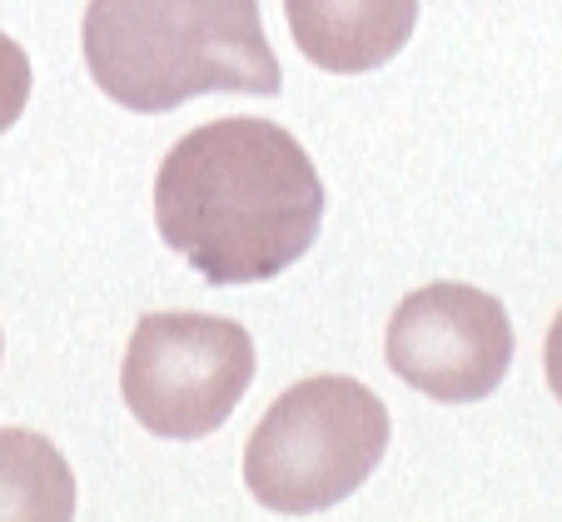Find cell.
<instances>
[{
  "label": "cell",
  "mask_w": 562,
  "mask_h": 522,
  "mask_svg": "<svg viewBox=\"0 0 562 522\" xmlns=\"http://www.w3.org/2000/svg\"><path fill=\"white\" fill-rule=\"evenodd\" d=\"M389 447V408L353 378L318 373L274 398L245 447V483L269 512H324L359 492Z\"/></svg>",
  "instance_id": "cell-3"
},
{
  "label": "cell",
  "mask_w": 562,
  "mask_h": 522,
  "mask_svg": "<svg viewBox=\"0 0 562 522\" xmlns=\"http://www.w3.org/2000/svg\"><path fill=\"white\" fill-rule=\"evenodd\" d=\"M289 31L308 65L363 75L389 65L418 25V0H284Z\"/></svg>",
  "instance_id": "cell-6"
},
{
  "label": "cell",
  "mask_w": 562,
  "mask_h": 522,
  "mask_svg": "<svg viewBox=\"0 0 562 522\" xmlns=\"http://www.w3.org/2000/svg\"><path fill=\"white\" fill-rule=\"evenodd\" d=\"M389 368L438 404H477L513 363V324L473 284H424L389 319Z\"/></svg>",
  "instance_id": "cell-5"
},
{
  "label": "cell",
  "mask_w": 562,
  "mask_h": 522,
  "mask_svg": "<svg viewBox=\"0 0 562 522\" xmlns=\"http://www.w3.org/2000/svg\"><path fill=\"white\" fill-rule=\"evenodd\" d=\"M159 239L210 284H259L308 254L324 224V180L274 120L200 125L155 174Z\"/></svg>",
  "instance_id": "cell-1"
},
{
  "label": "cell",
  "mask_w": 562,
  "mask_h": 522,
  "mask_svg": "<svg viewBox=\"0 0 562 522\" xmlns=\"http://www.w3.org/2000/svg\"><path fill=\"white\" fill-rule=\"evenodd\" d=\"M0 522H75L70 463L31 428H0Z\"/></svg>",
  "instance_id": "cell-7"
},
{
  "label": "cell",
  "mask_w": 562,
  "mask_h": 522,
  "mask_svg": "<svg viewBox=\"0 0 562 522\" xmlns=\"http://www.w3.org/2000/svg\"><path fill=\"white\" fill-rule=\"evenodd\" d=\"M80 45L100 95L139 115L214 90L279 95L284 86L259 0H90Z\"/></svg>",
  "instance_id": "cell-2"
},
{
  "label": "cell",
  "mask_w": 562,
  "mask_h": 522,
  "mask_svg": "<svg viewBox=\"0 0 562 522\" xmlns=\"http://www.w3.org/2000/svg\"><path fill=\"white\" fill-rule=\"evenodd\" d=\"M255 384V339L220 314H145L120 363V394L155 438H204Z\"/></svg>",
  "instance_id": "cell-4"
},
{
  "label": "cell",
  "mask_w": 562,
  "mask_h": 522,
  "mask_svg": "<svg viewBox=\"0 0 562 522\" xmlns=\"http://www.w3.org/2000/svg\"><path fill=\"white\" fill-rule=\"evenodd\" d=\"M25 100H31V55L0 31V135L21 120Z\"/></svg>",
  "instance_id": "cell-8"
},
{
  "label": "cell",
  "mask_w": 562,
  "mask_h": 522,
  "mask_svg": "<svg viewBox=\"0 0 562 522\" xmlns=\"http://www.w3.org/2000/svg\"><path fill=\"white\" fill-rule=\"evenodd\" d=\"M542 368H548V388L558 394V404H562V314L552 319L548 343H542Z\"/></svg>",
  "instance_id": "cell-9"
}]
</instances>
